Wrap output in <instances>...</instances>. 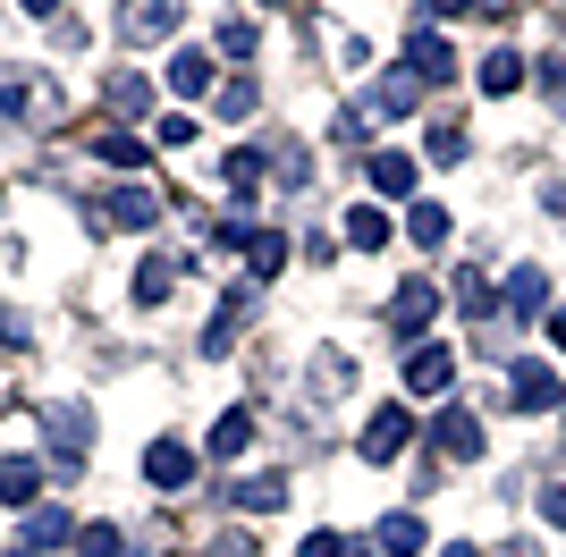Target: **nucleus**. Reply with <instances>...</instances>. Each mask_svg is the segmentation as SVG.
Listing matches in <instances>:
<instances>
[{"label": "nucleus", "mask_w": 566, "mask_h": 557, "mask_svg": "<svg viewBox=\"0 0 566 557\" xmlns=\"http://www.w3.org/2000/svg\"><path fill=\"white\" fill-rule=\"evenodd\" d=\"M245 271H254V278H280V271H287V237L254 229V245H245Z\"/></svg>", "instance_id": "a211bd4d"}, {"label": "nucleus", "mask_w": 566, "mask_h": 557, "mask_svg": "<svg viewBox=\"0 0 566 557\" xmlns=\"http://www.w3.org/2000/svg\"><path fill=\"white\" fill-rule=\"evenodd\" d=\"M229 507L271 515V507H287V482H280V473H254V482H237V490H229Z\"/></svg>", "instance_id": "4468645a"}, {"label": "nucleus", "mask_w": 566, "mask_h": 557, "mask_svg": "<svg viewBox=\"0 0 566 557\" xmlns=\"http://www.w3.org/2000/svg\"><path fill=\"white\" fill-rule=\"evenodd\" d=\"M169 25H178V0H118V34L127 43H161Z\"/></svg>", "instance_id": "7ed1b4c3"}, {"label": "nucleus", "mask_w": 566, "mask_h": 557, "mask_svg": "<svg viewBox=\"0 0 566 557\" xmlns=\"http://www.w3.org/2000/svg\"><path fill=\"white\" fill-rule=\"evenodd\" d=\"M18 557H34V549H18Z\"/></svg>", "instance_id": "ea45409f"}, {"label": "nucleus", "mask_w": 566, "mask_h": 557, "mask_svg": "<svg viewBox=\"0 0 566 557\" xmlns=\"http://www.w3.org/2000/svg\"><path fill=\"white\" fill-rule=\"evenodd\" d=\"M169 93H212V51H178L169 60Z\"/></svg>", "instance_id": "dca6fc26"}, {"label": "nucleus", "mask_w": 566, "mask_h": 557, "mask_svg": "<svg viewBox=\"0 0 566 557\" xmlns=\"http://www.w3.org/2000/svg\"><path fill=\"white\" fill-rule=\"evenodd\" d=\"M76 557H118V533L111 524H85V533H76Z\"/></svg>", "instance_id": "2f4dec72"}, {"label": "nucleus", "mask_w": 566, "mask_h": 557, "mask_svg": "<svg viewBox=\"0 0 566 557\" xmlns=\"http://www.w3.org/2000/svg\"><path fill=\"white\" fill-rule=\"evenodd\" d=\"M43 431L60 440V464H76V456H85V414H76V406H51V414H43Z\"/></svg>", "instance_id": "2eb2a0df"}, {"label": "nucleus", "mask_w": 566, "mask_h": 557, "mask_svg": "<svg viewBox=\"0 0 566 557\" xmlns=\"http://www.w3.org/2000/svg\"><path fill=\"white\" fill-rule=\"evenodd\" d=\"M449 296H457V304H465L473 322H491V313H499V287H491V271H473V262H465V271H457V278H449Z\"/></svg>", "instance_id": "f8f14e48"}, {"label": "nucleus", "mask_w": 566, "mask_h": 557, "mask_svg": "<svg viewBox=\"0 0 566 557\" xmlns=\"http://www.w3.org/2000/svg\"><path fill=\"white\" fill-rule=\"evenodd\" d=\"M507 304H516V313H542V304H549V278L542 271H516V278H507Z\"/></svg>", "instance_id": "cd10ccee"}, {"label": "nucleus", "mask_w": 566, "mask_h": 557, "mask_svg": "<svg viewBox=\"0 0 566 557\" xmlns=\"http://www.w3.org/2000/svg\"><path fill=\"white\" fill-rule=\"evenodd\" d=\"M347 245H364V254H373V245H389V220H380L373 203H355V211H347Z\"/></svg>", "instance_id": "b1692460"}, {"label": "nucleus", "mask_w": 566, "mask_h": 557, "mask_svg": "<svg viewBox=\"0 0 566 557\" xmlns=\"http://www.w3.org/2000/svg\"><path fill=\"white\" fill-rule=\"evenodd\" d=\"M144 482H153V490H187V482H195V456H187L178 440H161L153 456H144Z\"/></svg>", "instance_id": "1a4fd4ad"}, {"label": "nucleus", "mask_w": 566, "mask_h": 557, "mask_svg": "<svg viewBox=\"0 0 566 557\" xmlns=\"http://www.w3.org/2000/svg\"><path fill=\"white\" fill-rule=\"evenodd\" d=\"M431 440L449 448V456H482V422H473V414H465V406H449V414L431 422Z\"/></svg>", "instance_id": "9b49d317"}, {"label": "nucleus", "mask_w": 566, "mask_h": 557, "mask_svg": "<svg viewBox=\"0 0 566 557\" xmlns=\"http://www.w3.org/2000/svg\"><path fill=\"white\" fill-rule=\"evenodd\" d=\"M431 313H440V287H431V278H415V287H398V304H389V329H398V338H415Z\"/></svg>", "instance_id": "6e6552de"}, {"label": "nucleus", "mask_w": 566, "mask_h": 557, "mask_svg": "<svg viewBox=\"0 0 566 557\" xmlns=\"http://www.w3.org/2000/svg\"><path fill=\"white\" fill-rule=\"evenodd\" d=\"M423 549V524H415V515H389V524H380V557H415Z\"/></svg>", "instance_id": "5701e85b"}, {"label": "nucleus", "mask_w": 566, "mask_h": 557, "mask_svg": "<svg viewBox=\"0 0 566 557\" xmlns=\"http://www.w3.org/2000/svg\"><path fill=\"white\" fill-rule=\"evenodd\" d=\"M373 186L380 195H415V161L406 153H373Z\"/></svg>", "instance_id": "412c9836"}, {"label": "nucleus", "mask_w": 566, "mask_h": 557, "mask_svg": "<svg viewBox=\"0 0 566 557\" xmlns=\"http://www.w3.org/2000/svg\"><path fill=\"white\" fill-rule=\"evenodd\" d=\"M406 440H415V414H406V406H380V414L364 422V456H373V464H389Z\"/></svg>", "instance_id": "39448f33"}, {"label": "nucleus", "mask_w": 566, "mask_h": 557, "mask_svg": "<svg viewBox=\"0 0 566 557\" xmlns=\"http://www.w3.org/2000/svg\"><path fill=\"white\" fill-rule=\"evenodd\" d=\"M406 229H415V245H440V237H449V211H440V203H415Z\"/></svg>", "instance_id": "7c9ffc66"}, {"label": "nucleus", "mask_w": 566, "mask_h": 557, "mask_svg": "<svg viewBox=\"0 0 566 557\" xmlns=\"http://www.w3.org/2000/svg\"><path fill=\"white\" fill-rule=\"evenodd\" d=\"M406 389H415V397H449L457 389V355L449 347H415V355H406Z\"/></svg>", "instance_id": "f03ea898"}, {"label": "nucleus", "mask_w": 566, "mask_h": 557, "mask_svg": "<svg viewBox=\"0 0 566 557\" xmlns=\"http://www.w3.org/2000/svg\"><path fill=\"white\" fill-rule=\"evenodd\" d=\"M60 540H76V524L60 507H34V515H25V549H60Z\"/></svg>", "instance_id": "f3484780"}, {"label": "nucleus", "mask_w": 566, "mask_h": 557, "mask_svg": "<svg viewBox=\"0 0 566 557\" xmlns=\"http://www.w3.org/2000/svg\"><path fill=\"white\" fill-rule=\"evenodd\" d=\"M102 102H111V111H144L153 85H144V76H102Z\"/></svg>", "instance_id": "bb28decb"}, {"label": "nucleus", "mask_w": 566, "mask_h": 557, "mask_svg": "<svg viewBox=\"0 0 566 557\" xmlns=\"http://www.w3.org/2000/svg\"><path fill=\"white\" fill-rule=\"evenodd\" d=\"M144 220H161V195H153V186H118L111 203H102V229H144Z\"/></svg>", "instance_id": "423d86ee"}, {"label": "nucleus", "mask_w": 566, "mask_h": 557, "mask_svg": "<svg viewBox=\"0 0 566 557\" xmlns=\"http://www.w3.org/2000/svg\"><path fill=\"white\" fill-rule=\"evenodd\" d=\"M254 51H262V34H254L245 18H229V25H220V60H254Z\"/></svg>", "instance_id": "c756f323"}, {"label": "nucleus", "mask_w": 566, "mask_h": 557, "mask_svg": "<svg viewBox=\"0 0 566 557\" xmlns=\"http://www.w3.org/2000/svg\"><path fill=\"white\" fill-rule=\"evenodd\" d=\"M220 118H254V85H245V76H237V85L220 93Z\"/></svg>", "instance_id": "473e14b6"}, {"label": "nucleus", "mask_w": 566, "mask_h": 557, "mask_svg": "<svg viewBox=\"0 0 566 557\" xmlns=\"http://www.w3.org/2000/svg\"><path fill=\"white\" fill-rule=\"evenodd\" d=\"M34 490H43V464L34 456H0V498H9V507H34Z\"/></svg>", "instance_id": "ddd939ff"}, {"label": "nucleus", "mask_w": 566, "mask_h": 557, "mask_svg": "<svg viewBox=\"0 0 566 557\" xmlns=\"http://www.w3.org/2000/svg\"><path fill=\"white\" fill-rule=\"evenodd\" d=\"M296 557H355V549L338 533H305V549H296Z\"/></svg>", "instance_id": "72a5a7b5"}, {"label": "nucleus", "mask_w": 566, "mask_h": 557, "mask_svg": "<svg viewBox=\"0 0 566 557\" xmlns=\"http://www.w3.org/2000/svg\"><path fill=\"white\" fill-rule=\"evenodd\" d=\"M549 338H558V347H566V313H549Z\"/></svg>", "instance_id": "4c0bfd02"}, {"label": "nucleus", "mask_w": 566, "mask_h": 557, "mask_svg": "<svg viewBox=\"0 0 566 557\" xmlns=\"http://www.w3.org/2000/svg\"><path fill=\"white\" fill-rule=\"evenodd\" d=\"M220 178H229V203H245V195L262 186V153H229V169H220Z\"/></svg>", "instance_id": "a878e982"}, {"label": "nucleus", "mask_w": 566, "mask_h": 557, "mask_svg": "<svg viewBox=\"0 0 566 557\" xmlns=\"http://www.w3.org/2000/svg\"><path fill=\"white\" fill-rule=\"evenodd\" d=\"M542 515H549V524L566 533V482H549V490H542Z\"/></svg>", "instance_id": "f704fd0d"}, {"label": "nucleus", "mask_w": 566, "mask_h": 557, "mask_svg": "<svg viewBox=\"0 0 566 557\" xmlns=\"http://www.w3.org/2000/svg\"><path fill=\"white\" fill-rule=\"evenodd\" d=\"M169 287H178V271H169V262L153 254V262H144V271H136V304H144V313H153V304H169Z\"/></svg>", "instance_id": "4be33fe9"}, {"label": "nucleus", "mask_w": 566, "mask_h": 557, "mask_svg": "<svg viewBox=\"0 0 566 557\" xmlns=\"http://www.w3.org/2000/svg\"><path fill=\"white\" fill-rule=\"evenodd\" d=\"M51 9H60V0H25V18H51Z\"/></svg>", "instance_id": "c9c22d12"}, {"label": "nucleus", "mask_w": 566, "mask_h": 557, "mask_svg": "<svg viewBox=\"0 0 566 557\" xmlns=\"http://www.w3.org/2000/svg\"><path fill=\"white\" fill-rule=\"evenodd\" d=\"M449 557H482V549H449Z\"/></svg>", "instance_id": "58836bf2"}, {"label": "nucleus", "mask_w": 566, "mask_h": 557, "mask_svg": "<svg viewBox=\"0 0 566 557\" xmlns=\"http://www.w3.org/2000/svg\"><path fill=\"white\" fill-rule=\"evenodd\" d=\"M94 153H102L111 169H136V161H144V144H136V136H118V127H102V136H94Z\"/></svg>", "instance_id": "c85d7f7f"}, {"label": "nucleus", "mask_w": 566, "mask_h": 557, "mask_svg": "<svg viewBox=\"0 0 566 557\" xmlns=\"http://www.w3.org/2000/svg\"><path fill=\"white\" fill-rule=\"evenodd\" d=\"M431 9H440V18H457V9H473V0H431Z\"/></svg>", "instance_id": "e433bc0d"}, {"label": "nucleus", "mask_w": 566, "mask_h": 557, "mask_svg": "<svg viewBox=\"0 0 566 557\" xmlns=\"http://www.w3.org/2000/svg\"><path fill=\"white\" fill-rule=\"evenodd\" d=\"M25 111H51V93L25 85V76H0V118H25Z\"/></svg>", "instance_id": "6ab92c4d"}, {"label": "nucleus", "mask_w": 566, "mask_h": 557, "mask_svg": "<svg viewBox=\"0 0 566 557\" xmlns=\"http://www.w3.org/2000/svg\"><path fill=\"white\" fill-rule=\"evenodd\" d=\"M245 440H254V414H245V406L212 422V456H220V464H229V456H237V448H245Z\"/></svg>", "instance_id": "aec40b11"}, {"label": "nucleus", "mask_w": 566, "mask_h": 557, "mask_svg": "<svg viewBox=\"0 0 566 557\" xmlns=\"http://www.w3.org/2000/svg\"><path fill=\"white\" fill-rule=\"evenodd\" d=\"M558 371H549V364H516V371H507V406H524V414H542V406H558Z\"/></svg>", "instance_id": "20e7f679"}, {"label": "nucleus", "mask_w": 566, "mask_h": 557, "mask_svg": "<svg viewBox=\"0 0 566 557\" xmlns=\"http://www.w3.org/2000/svg\"><path fill=\"white\" fill-rule=\"evenodd\" d=\"M406 69L423 76V85H449V76H457V51H449V43H440V34H431V25H423V34L406 43Z\"/></svg>", "instance_id": "0eeeda50"}, {"label": "nucleus", "mask_w": 566, "mask_h": 557, "mask_svg": "<svg viewBox=\"0 0 566 557\" xmlns=\"http://www.w3.org/2000/svg\"><path fill=\"white\" fill-rule=\"evenodd\" d=\"M415 102H423V76H415V69H398V76H380V85L364 93L355 111H364V118H406Z\"/></svg>", "instance_id": "f257e3e1"}, {"label": "nucleus", "mask_w": 566, "mask_h": 557, "mask_svg": "<svg viewBox=\"0 0 566 557\" xmlns=\"http://www.w3.org/2000/svg\"><path fill=\"white\" fill-rule=\"evenodd\" d=\"M524 85V60L516 51H491V60H482V93H516Z\"/></svg>", "instance_id": "393cba45"}, {"label": "nucleus", "mask_w": 566, "mask_h": 557, "mask_svg": "<svg viewBox=\"0 0 566 557\" xmlns=\"http://www.w3.org/2000/svg\"><path fill=\"white\" fill-rule=\"evenodd\" d=\"M245 313H254V296H245V287H229V296H220V322L203 329V355H229L237 329H245Z\"/></svg>", "instance_id": "9d476101"}]
</instances>
